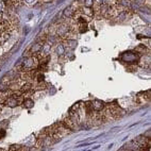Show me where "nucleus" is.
<instances>
[{"instance_id":"f257e3e1","label":"nucleus","mask_w":151,"mask_h":151,"mask_svg":"<svg viewBox=\"0 0 151 151\" xmlns=\"http://www.w3.org/2000/svg\"><path fill=\"white\" fill-rule=\"evenodd\" d=\"M38 62L37 57H34V55H31V57H28L27 59L24 60V62L22 63V70L27 73L29 70H32L36 67Z\"/></svg>"},{"instance_id":"a211bd4d","label":"nucleus","mask_w":151,"mask_h":151,"mask_svg":"<svg viewBox=\"0 0 151 151\" xmlns=\"http://www.w3.org/2000/svg\"><path fill=\"white\" fill-rule=\"evenodd\" d=\"M9 127V120H3L0 122V128L1 129H6Z\"/></svg>"},{"instance_id":"f8f14e48","label":"nucleus","mask_w":151,"mask_h":151,"mask_svg":"<svg viewBox=\"0 0 151 151\" xmlns=\"http://www.w3.org/2000/svg\"><path fill=\"white\" fill-rule=\"evenodd\" d=\"M24 108L32 109L33 105H34V101L32 99H30V98H27V99L24 100Z\"/></svg>"},{"instance_id":"7ed1b4c3","label":"nucleus","mask_w":151,"mask_h":151,"mask_svg":"<svg viewBox=\"0 0 151 151\" xmlns=\"http://www.w3.org/2000/svg\"><path fill=\"white\" fill-rule=\"evenodd\" d=\"M22 102V95L20 96H18V97H14V96H12V97H9L6 99V101H4V104L6 105V106H9V108H16L17 105H19V103Z\"/></svg>"},{"instance_id":"4be33fe9","label":"nucleus","mask_w":151,"mask_h":151,"mask_svg":"<svg viewBox=\"0 0 151 151\" xmlns=\"http://www.w3.org/2000/svg\"><path fill=\"white\" fill-rule=\"evenodd\" d=\"M95 1H96L99 6H101V4H105V3H109V0H95Z\"/></svg>"},{"instance_id":"1a4fd4ad","label":"nucleus","mask_w":151,"mask_h":151,"mask_svg":"<svg viewBox=\"0 0 151 151\" xmlns=\"http://www.w3.org/2000/svg\"><path fill=\"white\" fill-rule=\"evenodd\" d=\"M65 46L64 44L62 43H58L57 44V48H55V52H57V54L59 55V57H62V55H64L65 53Z\"/></svg>"},{"instance_id":"0eeeda50","label":"nucleus","mask_w":151,"mask_h":151,"mask_svg":"<svg viewBox=\"0 0 151 151\" xmlns=\"http://www.w3.org/2000/svg\"><path fill=\"white\" fill-rule=\"evenodd\" d=\"M50 50H51V45H50L49 43H45V44L42 45V48H41L40 53H42V57H46V55H48L49 54Z\"/></svg>"},{"instance_id":"2eb2a0df","label":"nucleus","mask_w":151,"mask_h":151,"mask_svg":"<svg viewBox=\"0 0 151 151\" xmlns=\"http://www.w3.org/2000/svg\"><path fill=\"white\" fill-rule=\"evenodd\" d=\"M84 2V6H88V8H92L94 6L95 0H83Z\"/></svg>"},{"instance_id":"412c9836","label":"nucleus","mask_w":151,"mask_h":151,"mask_svg":"<svg viewBox=\"0 0 151 151\" xmlns=\"http://www.w3.org/2000/svg\"><path fill=\"white\" fill-rule=\"evenodd\" d=\"M48 41L50 45H53L57 43V38H55V36H50V37H48Z\"/></svg>"},{"instance_id":"a878e982","label":"nucleus","mask_w":151,"mask_h":151,"mask_svg":"<svg viewBox=\"0 0 151 151\" xmlns=\"http://www.w3.org/2000/svg\"><path fill=\"white\" fill-rule=\"evenodd\" d=\"M2 54V48H1V46H0V55Z\"/></svg>"},{"instance_id":"b1692460","label":"nucleus","mask_w":151,"mask_h":151,"mask_svg":"<svg viewBox=\"0 0 151 151\" xmlns=\"http://www.w3.org/2000/svg\"><path fill=\"white\" fill-rule=\"evenodd\" d=\"M10 149H11V150H17V149H20V146H17V145L12 146V147Z\"/></svg>"},{"instance_id":"ddd939ff","label":"nucleus","mask_w":151,"mask_h":151,"mask_svg":"<svg viewBox=\"0 0 151 151\" xmlns=\"http://www.w3.org/2000/svg\"><path fill=\"white\" fill-rule=\"evenodd\" d=\"M119 6L122 8H130L131 6V0H119Z\"/></svg>"},{"instance_id":"f03ea898","label":"nucleus","mask_w":151,"mask_h":151,"mask_svg":"<svg viewBox=\"0 0 151 151\" xmlns=\"http://www.w3.org/2000/svg\"><path fill=\"white\" fill-rule=\"evenodd\" d=\"M120 60L124 63H129V64H137L139 62V55L137 53L132 51H127L120 55Z\"/></svg>"},{"instance_id":"4468645a","label":"nucleus","mask_w":151,"mask_h":151,"mask_svg":"<svg viewBox=\"0 0 151 151\" xmlns=\"http://www.w3.org/2000/svg\"><path fill=\"white\" fill-rule=\"evenodd\" d=\"M6 6H16L17 3H18V0H6L3 1Z\"/></svg>"},{"instance_id":"6e6552de","label":"nucleus","mask_w":151,"mask_h":151,"mask_svg":"<svg viewBox=\"0 0 151 151\" xmlns=\"http://www.w3.org/2000/svg\"><path fill=\"white\" fill-rule=\"evenodd\" d=\"M75 10H73V6H67V8L65 9L64 12H63V15H64L65 18H71V17H73V15H75Z\"/></svg>"},{"instance_id":"bb28decb","label":"nucleus","mask_w":151,"mask_h":151,"mask_svg":"<svg viewBox=\"0 0 151 151\" xmlns=\"http://www.w3.org/2000/svg\"><path fill=\"white\" fill-rule=\"evenodd\" d=\"M1 19H2V17H1V15H0V20H1Z\"/></svg>"},{"instance_id":"5701e85b","label":"nucleus","mask_w":151,"mask_h":151,"mask_svg":"<svg viewBox=\"0 0 151 151\" xmlns=\"http://www.w3.org/2000/svg\"><path fill=\"white\" fill-rule=\"evenodd\" d=\"M6 136V130L4 129H0V138H2Z\"/></svg>"},{"instance_id":"cd10ccee","label":"nucleus","mask_w":151,"mask_h":151,"mask_svg":"<svg viewBox=\"0 0 151 151\" xmlns=\"http://www.w3.org/2000/svg\"><path fill=\"white\" fill-rule=\"evenodd\" d=\"M19 1H22V0H18V2H19Z\"/></svg>"},{"instance_id":"dca6fc26","label":"nucleus","mask_w":151,"mask_h":151,"mask_svg":"<svg viewBox=\"0 0 151 151\" xmlns=\"http://www.w3.org/2000/svg\"><path fill=\"white\" fill-rule=\"evenodd\" d=\"M36 1H37V0H22V2H24L26 6H29L35 4V2H36Z\"/></svg>"},{"instance_id":"f3484780","label":"nucleus","mask_w":151,"mask_h":151,"mask_svg":"<svg viewBox=\"0 0 151 151\" xmlns=\"http://www.w3.org/2000/svg\"><path fill=\"white\" fill-rule=\"evenodd\" d=\"M135 50L137 51V53H138V52H142V53H145V51H146V47L144 46V45H140V46L136 47V48H135Z\"/></svg>"},{"instance_id":"c85d7f7f","label":"nucleus","mask_w":151,"mask_h":151,"mask_svg":"<svg viewBox=\"0 0 151 151\" xmlns=\"http://www.w3.org/2000/svg\"><path fill=\"white\" fill-rule=\"evenodd\" d=\"M0 106H1V104H0Z\"/></svg>"},{"instance_id":"393cba45","label":"nucleus","mask_w":151,"mask_h":151,"mask_svg":"<svg viewBox=\"0 0 151 151\" xmlns=\"http://www.w3.org/2000/svg\"><path fill=\"white\" fill-rule=\"evenodd\" d=\"M135 1H136L137 3H142V2H144L145 0H135Z\"/></svg>"},{"instance_id":"9b49d317","label":"nucleus","mask_w":151,"mask_h":151,"mask_svg":"<svg viewBox=\"0 0 151 151\" xmlns=\"http://www.w3.org/2000/svg\"><path fill=\"white\" fill-rule=\"evenodd\" d=\"M79 33H85L87 31V22H79L78 24Z\"/></svg>"},{"instance_id":"20e7f679","label":"nucleus","mask_w":151,"mask_h":151,"mask_svg":"<svg viewBox=\"0 0 151 151\" xmlns=\"http://www.w3.org/2000/svg\"><path fill=\"white\" fill-rule=\"evenodd\" d=\"M91 106H92L93 111L94 112H100V111H102L105 106V103L101 100H93L92 102H91Z\"/></svg>"},{"instance_id":"9d476101","label":"nucleus","mask_w":151,"mask_h":151,"mask_svg":"<svg viewBox=\"0 0 151 151\" xmlns=\"http://www.w3.org/2000/svg\"><path fill=\"white\" fill-rule=\"evenodd\" d=\"M44 43H36L34 44L32 47H31V49H30V51L32 52V53H38V52L41 51V48H42V45H43Z\"/></svg>"},{"instance_id":"6ab92c4d","label":"nucleus","mask_w":151,"mask_h":151,"mask_svg":"<svg viewBox=\"0 0 151 151\" xmlns=\"http://www.w3.org/2000/svg\"><path fill=\"white\" fill-rule=\"evenodd\" d=\"M4 11H6V4H4V2H0V15L1 16L4 13Z\"/></svg>"},{"instance_id":"39448f33","label":"nucleus","mask_w":151,"mask_h":151,"mask_svg":"<svg viewBox=\"0 0 151 151\" xmlns=\"http://www.w3.org/2000/svg\"><path fill=\"white\" fill-rule=\"evenodd\" d=\"M69 31H70V24H61L57 29L58 35H60L61 37L65 36Z\"/></svg>"},{"instance_id":"423d86ee","label":"nucleus","mask_w":151,"mask_h":151,"mask_svg":"<svg viewBox=\"0 0 151 151\" xmlns=\"http://www.w3.org/2000/svg\"><path fill=\"white\" fill-rule=\"evenodd\" d=\"M80 12H81L83 15H85V16L89 17V18H92V17L94 16V10H93V8L82 6V8H80Z\"/></svg>"},{"instance_id":"aec40b11","label":"nucleus","mask_w":151,"mask_h":151,"mask_svg":"<svg viewBox=\"0 0 151 151\" xmlns=\"http://www.w3.org/2000/svg\"><path fill=\"white\" fill-rule=\"evenodd\" d=\"M36 79H37V82H43L44 79H45V76H44V73H38L36 76Z\"/></svg>"}]
</instances>
